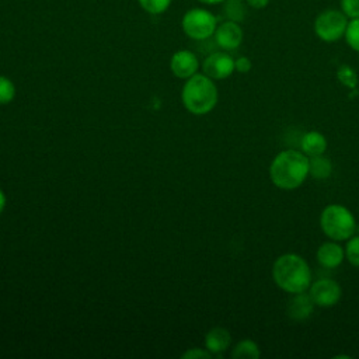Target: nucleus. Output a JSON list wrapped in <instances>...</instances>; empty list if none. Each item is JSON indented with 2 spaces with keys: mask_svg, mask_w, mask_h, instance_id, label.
<instances>
[{
  "mask_svg": "<svg viewBox=\"0 0 359 359\" xmlns=\"http://www.w3.org/2000/svg\"><path fill=\"white\" fill-rule=\"evenodd\" d=\"M4 208H6V195H4L3 191L0 189V213L3 212Z\"/></svg>",
  "mask_w": 359,
  "mask_h": 359,
  "instance_id": "28",
  "label": "nucleus"
},
{
  "mask_svg": "<svg viewBox=\"0 0 359 359\" xmlns=\"http://www.w3.org/2000/svg\"><path fill=\"white\" fill-rule=\"evenodd\" d=\"M344 38L348 46L359 53V18H352L348 21Z\"/></svg>",
  "mask_w": 359,
  "mask_h": 359,
  "instance_id": "19",
  "label": "nucleus"
},
{
  "mask_svg": "<svg viewBox=\"0 0 359 359\" xmlns=\"http://www.w3.org/2000/svg\"><path fill=\"white\" fill-rule=\"evenodd\" d=\"M170 69L172 74L178 79H189L191 76L198 73L199 60L194 52L181 49L171 56Z\"/></svg>",
  "mask_w": 359,
  "mask_h": 359,
  "instance_id": "10",
  "label": "nucleus"
},
{
  "mask_svg": "<svg viewBox=\"0 0 359 359\" xmlns=\"http://www.w3.org/2000/svg\"><path fill=\"white\" fill-rule=\"evenodd\" d=\"M271 0H245V3L251 7V8H255V10H262L265 8L268 4H269Z\"/></svg>",
  "mask_w": 359,
  "mask_h": 359,
  "instance_id": "26",
  "label": "nucleus"
},
{
  "mask_svg": "<svg viewBox=\"0 0 359 359\" xmlns=\"http://www.w3.org/2000/svg\"><path fill=\"white\" fill-rule=\"evenodd\" d=\"M15 97V87L14 83L6 77L0 76V104H8Z\"/></svg>",
  "mask_w": 359,
  "mask_h": 359,
  "instance_id": "22",
  "label": "nucleus"
},
{
  "mask_svg": "<svg viewBox=\"0 0 359 359\" xmlns=\"http://www.w3.org/2000/svg\"><path fill=\"white\" fill-rule=\"evenodd\" d=\"M341 11L349 18H359V0H341Z\"/></svg>",
  "mask_w": 359,
  "mask_h": 359,
  "instance_id": "23",
  "label": "nucleus"
},
{
  "mask_svg": "<svg viewBox=\"0 0 359 359\" xmlns=\"http://www.w3.org/2000/svg\"><path fill=\"white\" fill-rule=\"evenodd\" d=\"M181 358H184V359H210L212 353L208 349L205 351V349H199V348H192V349L184 352Z\"/></svg>",
  "mask_w": 359,
  "mask_h": 359,
  "instance_id": "24",
  "label": "nucleus"
},
{
  "mask_svg": "<svg viewBox=\"0 0 359 359\" xmlns=\"http://www.w3.org/2000/svg\"><path fill=\"white\" fill-rule=\"evenodd\" d=\"M321 231L334 241H344L352 237L358 230L353 213L344 205H327L320 215Z\"/></svg>",
  "mask_w": 359,
  "mask_h": 359,
  "instance_id": "4",
  "label": "nucleus"
},
{
  "mask_svg": "<svg viewBox=\"0 0 359 359\" xmlns=\"http://www.w3.org/2000/svg\"><path fill=\"white\" fill-rule=\"evenodd\" d=\"M184 107L194 115L209 114L217 104V88L213 79L205 73H195L187 79L181 93Z\"/></svg>",
  "mask_w": 359,
  "mask_h": 359,
  "instance_id": "3",
  "label": "nucleus"
},
{
  "mask_svg": "<svg viewBox=\"0 0 359 359\" xmlns=\"http://www.w3.org/2000/svg\"><path fill=\"white\" fill-rule=\"evenodd\" d=\"M314 307H316V304L311 300L310 294L306 292H302V293L292 294V299L287 303L286 313L292 320L303 321V320H307L313 314Z\"/></svg>",
  "mask_w": 359,
  "mask_h": 359,
  "instance_id": "12",
  "label": "nucleus"
},
{
  "mask_svg": "<svg viewBox=\"0 0 359 359\" xmlns=\"http://www.w3.org/2000/svg\"><path fill=\"white\" fill-rule=\"evenodd\" d=\"M259 356V346L252 339H241L231 351V358L234 359H258Z\"/></svg>",
  "mask_w": 359,
  "mask_h": 359,
  "instance_id": "17",
  "label": "nucleus"
},
{
  "mask_svg": "<svg viewBox=\"0 0 359 359\" xmlns=\"http://www.w3.org/2000/svg\"><path fill=\"white\" fill-rule=\"evenodd\" d=\"M247 6L245 0H226L223 3V15L226 20L240 24L247 15Z\"/></svg>",
  "mask_w": 359,
  "mask_h": 359,
  "instance_id": "16",
  "label": "nucleus"
},
{
  "mask_svg": "<svg viewBox=\"0 0 359 359\" xmlns=\"http://www.w3.org/2000/svg\"><path fill=\"white\" fill-rule=\"evenodd\" d=\"M309 177V157L297 149L279 151L269 165L272 184L283 191L299 188Z\"/></svg>",
  "mask_w": 359,
  "mask_h": 359,
  "instance_id": "1",
  "label": "nucleus"
},
{
  "mask_svg": "<svg viewBox=\"0 0 359 359\" xmlns=\"http://www.w3.org/2000/svg\"><path fill=\"white\" fill-rule=\"evenodd\" d=\"M217 27V18L206 8H191L181 20V28L187 36L195 41H206L213 36Z\"/></svg>",
  "mask_w": 359,
  "mask_h": 359,
  "instance_id": "5",
  "label": "nucleus"
},
{
  "mask_svg": "<svg viewBox=\"0 0 359 359\" xmlns=\"http://www.w3.org/2000/svg\"><path fill=\"white\" fill-rule=\"evenodd\" d=\"M203 73L213 80H224L230 77L234 69V59L224 50L209 53L202 63Z\"/></svg>",
  "mask_w": 359,
  "mask_h": 359,
  "instance_id": "8",
  "label": "nucleus"
},
{
  "mask_svg": "<svg viewBox=\"0 0 359 359\" xmlns=\"http://www.w3.org/2000/svg\"><path fill=\"white\" fill-rule=\"evenodd\" d=\"M272 278L276 286L289 294L307 292L313 280L307 261L294 252L282 254L275 259Z\"/></svg>",
  "mask_w": 359,
  "mask_h": 359,
  "instance_id": "2",
  "label": "nucleus"
},
{
  "mask_svg": "<svg viewBox=\"0 0 359 359\" xmlns=\"http://www.w3.org/2000/svg\"><path fill=\"white\" fill-rule=\"evenodd\" d=\"M198 1L208 6H215V4H223L226 0H198Z\"/></svg>",
  "mask_w": 359,
  "mask_h": 359,
  "instance_id": "27",
  "label": "nucleus"
},
{
  "mask_svg": "<svg viewBox=\"0 0 359 359\" xmlns=\"http://www.w3.org/2000/svg\"><path fill=\"white\" fill-rule=\"evenodd\" d=\"M332 174V163L324 154L309 157V175L314 180H327Z\"/></svg>",
  "mask_w": 359,
  "mask_h": 359,
  "instance_id": "15",
  "label": "nucleus"
},
{
  "mask_svg": "<svg viewBox=\"0 0 359 359\" xmlns=\"http://www.w3.org/2000/svg\"><path fill=\"white\" fill-rule=\"evenodd\" d=\"M349 18L337 8L323 10L314 20L313 29L318 39L332 43L344 38Z\"/></svg>",
  "mask_w": 359,
  "mask_h": 359,
  "instance_id": "6",
  "label": "nucleus"
},
{
  "mask_svg": "<svg viewBox=\"0 0 359 359\" xmlns=\"http://www.w3.org/2000/svg\"><path fill=\"white\" fill-rule=\"evenodd\" d=\"M344 250H345V259H348V262L352 266L359 268V234L355 233L352 237H349L346 240Z\"/></svg>",
  "mask_w": 359,
  "mask_h": 359,
  "instance_id": "18",
  "label": "nucleus"
},
{
  "mask_svg": "<svg viewBox=\"0 0 359 359\" xmlns=\"http://www.w3.org/2000/svg\"><path fill=\"white\" fill-rule=\"evenodd\" d=\"M307 293L311 300L318 307H332L335 306L342 296L341 285L330 278H321L316 282H311Z\"/></svg>",
  "mask_w": 359,
  "mask_h": 359,
  "instance_id": "7",
  "label": "nucleus"
},
{
  "mask_svg": "<svg viewBox=\"0 0 359 359\" xmlns=\"http://www.w3.org/2000/svg\"><path fill=\"white\" fill-rule=\"evenodd\" d=\"M172 0H137L139 6L151 15L163 14L168 10Z\"/></svg>",
  "mask_w": 359,
  "mask_h": 359,
  "instance_id": "20",
  "label": "nucleus"
},
{
  "mask_svg": "<svg viewBox=\"0 0 359 359\" xmlns=\"http://www.w3.org/2000/svg\"><path fill=\"white\" fill-rule=\"evenodd\" d=\"M318 264L325 269H334L342 264L345 259V250L342 245L338 244V241L330 240L317 248L316 252Z\"/></svg>",
  "mask_w": 359,
  "mask_h": 359,
  "instance_id": "11",
  "label": "nucleus"
},
{
  "mask_svg": "<svg viewBox=\"0 0 359 359\" xmlns=\"http://www.w3.org/2000/svg\"><path fill=\"white\" fill-rule=\"evenodd\" d=\"M213 38L215 43L223 50H234L241 45L244 32L238 22L226 20L216 27Z\"/></svg>",
  "mask_w": 359,
  "mask_h": 359,
  "instance_id": "9",
  "label": "nucleus"
},
{
  "mask_svg": "<svg viewBox=\"0 0 359 359\" xmlns=\"http://www.w3.org/2000/svg\"><path fill=\"white\" fill-rule=\"evenodd\" d=\"M230 342H231L230 332L223 327L212 328L205 337V346L212 355L224 352L230 346Z\"/></svg>",
  "mask_w": 359,
  "mask_h": 359,
  "instance_id": "14",
  "label": "nucleus"
},
{
  "mask_svg": "<svg viewBox=\"0 0 359 359\" xmlns=\"http://www.w3.org/2000/svg\"><path fill=\"white\" fill-rule=\"evenodd\" d=\"M337 77L339 83L348 88L355 90L358 86V74L351 66H346V65L339 66V69L337 70Z\"/></svg>",
  "mask_w": 359,
  "mask_h": 359,
  "instance_id": "21",
  "label": "nucleus"
},
{
  "mask_svg": "<svg viewBox=\"0 0 359 359\" xmlns=\"http://www.w3.org/2000/svg\"><path fill=\"white\" fill-rule=\"evenodd\" d=\"M252 67V63L250 60V57L247 56H238L237 59H234V69L238 73H248Z\"/></svg>",
  "mask_w": 359,
  "mask_h": 359,
  "instance_id": "25",
  "label": "nucleus"
},
{
  "mask_svg": "<svg viewBox=\"0 0 359 359\" xmlns=\"http://www.w3.org/2000/svg\"><path fill=\"white\" fill-rule=\"evenodd\" d=\"M327 139L325 136L318 130H307L300 137V150L307 156H320L324 154L327 150Z\"/></svg>",
  "mask_w": 359,
  "mask_h": 359,
  "instance_id": "13",
  "label": "nucleus"
}]
</instances>
